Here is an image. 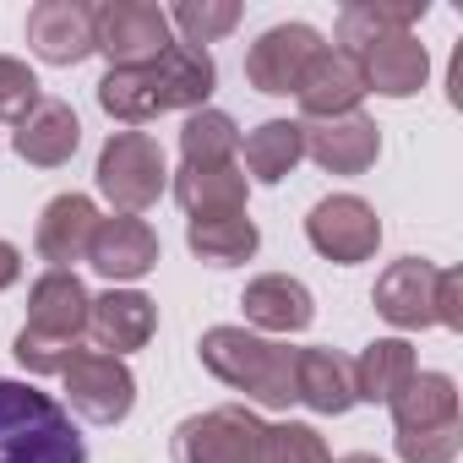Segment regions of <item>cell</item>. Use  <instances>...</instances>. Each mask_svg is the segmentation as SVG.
Instances as JSON below:
<instances>
[{"mask_svg":"<svg viewBox=\"0 0 463 463\" xmlns=\"http://www.w3.org/2000/svg\"><path fill=\"white\" fill-rule=\"evenodd\" d=\"M213 82H218V71H213V55H207V50L169 44L153 66L104 71L99 104H104V115L120 120V126H142V120L169 115V109H207Z\"/></svg>","mask_w":463,"mask_h":463,"instance_id":"cell-1","label":"cell"},{"mask_svg":"<svg viewBox=\"0 0 463 463\" xmlns=\"http://www.w3.org/2000/svg\"><path fill=\"white\" fill-rule=\"evenodd\" d=\"M88 284L77 273H44L28 289V322L12 338V354L33 371V376H61L77 354H82V333H88Z\"/></svg>","mask_w":463,"mask_h":463,"instance_id":"cell-2","label":"cell"},{"mask_svg":"<svg viewBox=\"0 0 463 463\" xmlns=\"http://www.w3.org/2000/svg\"><path fill=\"white\" fill-rule=\"evenodd\" d=\"M0 463H88V447L66 403L0 376Z\"/></svg>","mask_w":463,"mask_h":463,"instance_id":"cell-3","label":"cell"},{"mask_svg":"<svg viewBox=\"0 0 463 463\" xmlns=\"http://www.w3.org/2000/svg\"><path fill=\"white\" fill-rule=\"evenodd\" d=\"M196 354L218 382L257 398L262 409H289L295 403V349L289 344L257 338L246 327H207Z\"/></svg>","mask_w":463,"mask_h":463,"instance_id":"cell-4","label":"cell"},{"mask_svg":"<svg viewBox=\"0 0 463 463\" xmlns=\"http://www.w3.org/2000/svg\"><path fill=\"white\" fill-rule=\"evenodd\" d=\"M99 191L115 202V213H147L164 185H169V169H164V147L147 137V131H115L99 153V169H93Z\"/></svg>","mask_w":463,"mask_h":463,"instance_id":"cell-5","label":"cell"},{"mask_svg":"<svg viewBox=\"0 0 463 463\" xmlns=\"http://www.w3.org/2000/svg\"><path fill=\"white\" fill-rule=\"evenodd\" d=\"M169 12L147 6V0H104L93 6V50L109 61V71L153 66L169 50Z\"/></svg>","mask_w":463,"mask_h":463,"instance_id":"cell-6","label":"cell"},{"mask_svg":"<svg viewBox=\"0 0 463 463\" xmlns=\"http://www.w3.org/2000/svg\"><path fill=\"white\" fill-rule=\"evenodd\" d=\"M262 420L241 403H223L175 425V463H257Z\"/></svg>","mask_w":463,"mask_h":463,"instance_id":"cell-7","label":"cell"},{"mask_svg":"<svg viewBox=\"0 0 463 463\" xmlns=\"http://www.w3.org/2000/svg\"><path fill=\"white\" fill-rule=\"evenodd\" d=\"M306 241L317 246V257L338 262V268H354V262H371L376 246H382V218L365 196H322L306 218Z\"/></svg>","mask_w":463,"mask_h":463,"instance_id":"cell-8","label":"cell"},{"mask_svg":"<svg viewBox=\"0 0 463 463\" xmlns=\"http://www.w3.org/2000/svg\"><path fill=\"white\" fill-rule=\"evenodd\" d=\"M61 376H66V403H71L82 420H93V425H120V420L131 414V403H137V376H131V365L115 360V354L82 349Z\"/></svg>","mask_w":463,"mask_h":463,"instance_id":"cell-9","label":"cell"},{"mask_svg":"<svg viewBox=\"0 0 463 463\" xmlns=\"http://www.w3.org/2000/svg\"><path fill=\"white\" fill-rule=\"evenodd\" d=\"M317 50H322V33L311 23H279V28H268L246 50V82L257 93L284 99V93H295V82L306 77V66H311Z\"/></svg>","mask_w":463,"mask_h":463,"instance_id":"cell-10","label":"cell"},{"mask_svg":"<svg viewBox=\"0 0 463 463\" xmlns=\"http://www.w3.org/2000/svg\"><path fill=\"white\" fill-rule=\"evenodd\" d=\"M300 142H306V158H317L327 175H365L382 153V131L360 109L327 115V120H300Z\"/></svg>","mask_w":463,"mask_h":463,"instance_id":"cell-11","label":"cell"},{"mask_svg":"<svg viewBox=\"0 0 463 463\" xmlns=\"http://www.w3.org/2000/svg\"><path fill=\"white\" fill-rule=\"evenodd\" d=\"M295 99H300L306 120H327V115L360 109V99H365L360 55L354 50H338V44H322L311 55V66H306V77L295 82Z\"/></svg>","mask_w":463,"mask_h":463,"instance_id":"cell-12","label":"cell"},{"mask_svg":"<svg viewBox=\"0 0 463 463\" xmlns=\"http://www.w3.org/2000/svg\"><path fill=\"white\" fill-rule=\"evenodd\" d=\"M88 262L93 273L115 279V284H137L158 268V235L147 218H131V213H115V218H99L93 241H88Z\"/></svg>","mask_w":463,"mask_h":463,"instance_id":"cell-13","label":"cell"},{"mask_svg":"<svg viewBox=\"0 0 463 463\" xmlns=\"http://www.w3.org/2000/svg\"><path fill=\"white\" fill-rule=\"evenodd\" d=\"M436 273L425 257H398L376 289H371V306L398 327V333H420V327H436Z\"/></svg>","mask_w":463,"mask_h":463,"instance_id":"cell-14","label":"cell"},{"mask_svg":"<svg viewBox=\"0 0 463 463\" xmlns=\"http://www.w3.org/2000/svg\"><path fill=\"white\" fill-rule=\"evenodd\" d=\"M28 50L44 66H77L93 55V6L82 0H39L28 12Z\"/></svg>","mask_w":463,"mask_h":463,"instance_id":"cell-15","label":"cell"},{"mask_svg":"<svg viewBox=\"0 0 463 463\" xmlns=\"http://www.w3.org/2000/svg\"><path fill=\"white\" fill-rule=\"evenodd\" d=\"M153 327H158V306L147 300V295H137V289H109V295H99L93 306H88V344L99 349V354H131V349H142L147 338H153Z\"/></svg>","mask_w":463,"mask_h":463,"instance_id":"cell-16","label":"cell"},{"mask_svg":"<svg viewBox=\"0 0 463 463\" xmlns=\"http://www.w3.org/2000/svg\"><path fill=\"white\" fill-rule=\"evenodd\" d=\"M93 229H99V207L82 196V191H66L55 196L44 213H39V257L55 268V273H71V262H88V241H93Z\"/></svg>","mask_w":463,"mask_h":463,"instance_id":"cell-17","label":"cell"},{"mask_svg":"<svg viewBox=\"0 0 463 463\" xmlns=\"http://www.w3.org/2000/svg\"><path fill=\"white\" fill-rule=\"evenodd\" d=\"M360 71H365V93L382 99H414L430 77V55L414 33H392L360 50Z\"/></svg>","mask_w":463,"mask_h":463,"instance_id":"cell-18","label":"cell"},{"mask_svg":"<svg viewBox=\"0 0 463 463\" xmlns=\"http://www.w3.org/2000/svg\"><path fill=\"white\" fill-rule=\"evenodd\" d=\"M77 142H82V126H77V109H71L66 99H39V104L17 120V137H12L17 158H28V164H39V169L71 164Z\"/></svg>","mask_w":463,"mask_h":463,"instance_id":"cell-19","label":"cell"},{"mask_svg":"<svg viewBox=\"0 0 463 463\" xmlns=\"http://www.w3.org/2000/svg\"><path fill=\"white\" fill-rule=\"evenodd\" d=\"M241 306H246V322L262 327V333H306V327L317 322L311 289H306L300 279H289V273H262V279H251L246 295H241Z\"/></svg>","mask_w":463,"mask_h":463,"instance_id":"cell-20","label":"cell"},{"mask_svg":"<svg viewBox=\"0 0 463 463\" xmlns=\"http://www.w3.org/2000/svg\"><path fill=\"white\" fill-rule=\"evenodd\" d=\"M295 403L311 414H349L354 398V360L338 349H295Z\"/></svg>","mask_w":463,"mask_h":463,"instance_id":"cell-21","label":"cell"},{"mask_svg":"<svg viewBox=\"0 0 463 463\" xmlns=\"http://www.w3.org/2000/svg\"><path fill=\"white\" fill-rule=\"evenodd\" d=\"M251 180L241 164H213V169H185L175 175V202L191 218H218V213H246Z\"/></svg>","mask_w":463,"mask_h":463,"instance_id":"cell-22","label":"cell"},{"mask_svg":"<svg viewBox=\"0 0 463 463\" xmlns=\"http://www.w3.org/2000/svg\"><path fill=\"white\" fill-rule=\"evenodd\" d=\"M414 371H420V360H414V344L409 338H371L360 349V360H354V398L392 403L409 387Z\"/></svg>","mask_w":463,"mask_h":463,"instance_id":"cell-23","label":"cell"},{"mask_svg":"<svg viewBox=\"0 0 463 463\" xmlns=\"http://www.w3.org/2000/svg\"><path fill=\"white\" fill-rule=\"evenodd\" d=\"M392 409V430H436L458 420V382L447 371H414L409 387L387 403Z\"/></svg>","mask_w":463,"mask_h":463,"instance_id":"cell-24","label":"cell"},{"mask_svg":"<svg viewBox=\"0 0 463 463\" xmlns=\"http://www.w3.org/2000/svg\"><path fill=\"white\" fill-rule=\"evenodd\" d=\"M420 17H425V0H349V6L338 12V50L360 55L376 39L409 33Z\"/></svg>","mask_w":463,"mask_h":463,"instance_id":"cell-25","label":"cell"},{"mask_svg":"<svg viewBox=\"0 0 463 463\" xmlns=\"http://www.w3.org/2000/svg\"><path fill=\"white\" fill-rule=\"evenodd\" d=\"M185 246H191V257H202L213 268H235V262L257 257L262 235H257L251 213H218V218H191L185 223Z\"/></svg>","mask_w":463,"mask_h":463,"instance_id":"cell-26","label":"cell"},{"mask_svg":"<svg viewBox=\"0 0 463 463\" xmlns=\"http://www.w3.org/2000/svg\"><path fill=\"white\" fill-rule=\"evenodd\" d=\"M241 153V131L223 109H191L180 126V158L185 169H213V164H235Z\"/></svg>","mask_w":463,"mask_h":463,"instance_id":"cell-27","label":"cell"},{"mask_svg":"<svg viewBox=\"0 0 463 463\" xmlns=\"http://www.w3.org/2000/svg\"><path fill=\"white\" fill-rule=\"evenodd\" d=\"M300 158H306L300 120H262V126L246 137V169H251V180H262V185H279Z\"/></svg>","mask_w":463,"mask_h":463,"instance_id":"cell-28","label":"cell"},{"mask_svg":"<svg viewBox=\"0 0 463 463\" xmlns=\"http://www.w3.org/2000/svg\"><path fill=\"white\" fill-rule=\"evenodd\" d=\"M169 28H180L185 44L202 50V44H213V39L241 28V6L235 0H180V6L169 12Z\"/></svg>","mask_w":463,"mask_h":463,"instance_id":"cell-29","label":"cell"},{"mask_svg":"<svg viewBox=\"0 0 463 463\" xmlns=\"http://www.w3.org/2000/svg\"><path fill=\"white\" fill-rule=\"evenodd\" d=\"M257 463H333V452H327V441L311 425L284 420V425H262Z\"/></svg>","mask_w":463,"mask_h":463,"instance_id":"cell-30","label":"cell"},{"mask_svg":"<svg viewBox=\"0 0 463 463\" xmlns=\"http://www.w3.org/2000/svg\"><path fill=\"white\" fill-rule=\"evenodd\" d=\"M463 447V420L436 425V430H403L398 436V458L403 463H452Z\"/></svg>","mask_w":463,"mask_h":463,"instance_id":"cell-31","label":"cell"},{"mask_svg":"<svg viewBox=\"0 0 463 463\" xmlns=\"http://www.w3.org/2000/svg\"><path fill=\"white\" fill-rule=\"evenodd\" d=\"M39 99H44V93H39V77H33L23 61L0 55V120H23Z\"/></svg>","mask_w":463,"mask_h":463,"instance_id":"cell-32","label":"cell"},{"mask_svg":"<svg viewBox=\"0 0 463 463\" xmlns=\"http://www.w3.org/2000/svg\"><path fill=\"white\" fill-rule=\"evenodd\" d=\"M436 327H463V273L458 268H441L436 273Z\"/></svg>","mask_w":463,"mask_h":463,"instance_id":"cell-33","label":"cell"},{"mask_svg":"<svg viewBox=\"0 0 463 463\" xmlns=\"http://www.w3.org/2000/svg\"><path fill=\"white\" fill-rule=\"evenodd\" d=\"M17 279H23V251L12 241H0V289H12Z\"/></svg>","mask_w":463,"mask_h":463,"instance_id":"cell-34","label":"cell"},{"mask_svg":"<svg viewBox=\"0 0 463 463\" xmlns=\"http://www.w3.org/2000/svg\"><path fill=\"white\" fill-rule=\"evenodd\" d=\"M333 463H382V458H371V452H349V458H333Z\"/></svg>","mask_w":463,"mask_h":463,"instance_id":"cell-35","label":"cell"}]
</instances>
